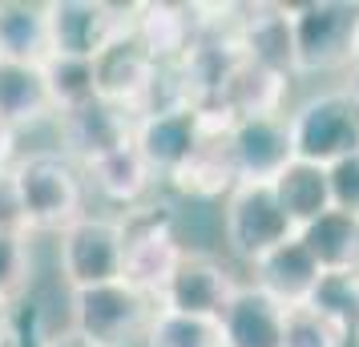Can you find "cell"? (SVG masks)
I'll list each match as a JSON object with an SVG mask.
<instances>
[{
  "instance_id": "obj_25",
  "label": "cell",
  "mask_w": 359,
  "mask_h": 347,
  "mask_svg": "<svg viewBox=\"0 0 359 347\" xmlns=\"http://www.w3.org/2000/svg\"><path fill=\"white\" fill-rule=\"evenodd\" d=\"M307 307L323 315L327 323L347 335V343L359 339V271H323L319 287L311 291Z\"/></svg>"
},
{
  "instance_id": "obj_33",
  "label": "cell",
  "mask_w": 359,
  "mask_h": 347,
  "mask_svg": "<svg viewBox=\"0 0 359 347\" xmlns=\"http://www.w3.org/2000/svg\"><path fill=\"white\" fill-rule=\"evenodd\" d=\"M41 335H45V323L29 315V327L17 319V331H13V347H41Z\"/></svg>"
},
{
  "instance_id": "obj_20",
  "label": "cell",
  "mask_w": 359,
  "mask_h": 347,
  "mask_svg": "<svg viewBox=\"0 0 359 347\" xmlns=\"http://www.w3.org/2000/svg\"><path fill=\"white\" fill-rule=\"evenodd\" d=\"M275 198L278 206L287 210V218L294 222V231H303L311 222H319L323 215L335 210L331 202V178H327V165H315V162H303L294 158L275 182Z\"/></svg>"
},
{
  "instance_id": "obj_32",
  "label": "cell",
  "mask_w": 359,
  "mask_h": 347,
  "mask_svg": "<svg viewBox=\"0 0 359 347\" xmlns=\"http://www.w3.org/2000/svg\"><path fill=\"white\" fill-rule=\"evenodd\" d=\"M41 347H93V343H89L85 335H77L73 327H45Z\"/></svg>"
},
{
  "instance_id": "obj_3",
  "label": "cell",
  "mask_w": 359,
  "mask_h": 347,
  "mask_svg": "<svg viewBox=\"0 0 359 347\" xmlns=\"http://www.w3.org/2000/svg\"><path fill=\"white\" fill-rule=\"evenodd\" d=\"M291 146L294 158L315 165H335L359 154V89H327L299 101L291 114Z\"/></svg>"
},
{
  "instance_id": "obj_5",
  "label": "cell",
  "mask_w": 359,
  "mask_h": 347,
  "mask_svg": "<svg viewBox=\"0 0 359 347\" xmlns=\"http://www.w3.org/2000/svg\"><path fill=\"white\" fill-rule=\"evenodd\" d=\"M154 315H158V299L130 287L126 279L69 295V327L85 335L93 347H130L146 339Z\"/></svg>"
},
{
  "instance_id": "obj_24",
  "label": "cell",
  "mask_w": 359,
  "mask_h": 347,
  "mask_svg": "<svg viewBox=\"0 0 359 347\" xmlns=\"http://www.w3.org/2000/svg\"><path fill=\"white\" fill-rule=\"evenodd\" d=\"M303 247L323 271H359V218L331 210L299 231Z\"/></svg>"
},
{
  "instance_id": "obj_15",
  "label": "cell",
  "mask_w": 359,
  "mask_h": 347,
  "mask_svg": "<svg viewBox=\"0 0 359 347\" xmlns=\"http://www.w3.org/2000/svg\"><path fill=\"white\" fill-rule=\"evenodd\" d=\"M49 117L57 121L45 61H0V121L20 133Z\"/></svg>"
},
{
  "instance_id": "obj_19",
  "label": "cell",
  "mask_w": 359,
  "mask_h": 347,
  "mask_svg": "<svg viewBox=\"0 0 359 347\" xmlns=\"http://www.w3.org/2000/svg\"><path fill=\"white\" fill-rule=\"evenodd\" d=\"M283 93H287V73L243 61L230 73V81L222 85V93L206 101V105H222L234 121H243V117H278L283 114Z\"/></svg>"
},
{
  "instance_id": "obj_21",
  "label": "cell",
  "mask_w": 359,
  "mask_h": 347,
  "mask_svg": "<svg viewBox=\"0 0 359 347\" xmlns=\"http://www.w3.org/2000/svg\"><path fill=\"white\" fill-rule=\"evenodd\" d=\"M0 61H49V4L0 0Z\"/></svg>"
},
{
  "instance_id": "obj_28",
  "label": "cell",
  "mask_w": 359,
  "mask_h": 347,
  "mask_svg": "<svg viewBox=\"0 0 359 347\" xmlns=\"http://www.w3.org/2000/svg\"><path fill=\"white\" fill-rule=\"evenodd\" d=\"M283 347H347L335 323H327L315 307H287V323H283Z\"/></svg>"
},
{
  "instance_id": "obj_26",
  "label": "cell",
  "mask_w": 359,
  "mask_h": 347,
  "mask_svg": "<svg viewBox=\"0 0 359 347\" xmlns=\"http://www.w3.org/2000/svg\"><path fill=\"white\" fill-rule=\"evenodd\" d=\"M142 347H222V327L214 319H194V315L158 307V315L146 327Z\"/></svg>"
},
{
  "instance_id": "obj_11",
  "label": "cell",
  "mask_w": 359,
  "mask_h": 347,
  "mask_svg": "<svg viewBox=\"0 0 359 347\" xmlns=\"http://www.w3.org/2000/svg\"><path fill=\"white\" fill-rule=\"evenodd\" d=\"M202 142H206V130H202L198 105L174 109V114L137 117V130H133L137 154L146 158V165L154 170V178H165V182L202 149Z\"/></svg>"
},
{
  "instance_id": "obj_27",
  "label": "cell",
  "mask_w": 359,
  "mask_h": 347,
  "mask_svg": "<svg viewBox=\"0 0 359 347\" xmlns=\"http://www.w3.org/2000/svg\"><path fill=\"white\" fill-rule=\"evenodd\" d=\"M45 77H49V93L57 114L81 109L89 101H97V73L93 61H69V57H49L45 61Z\"/></svg>"
},
{
  "instance_id": "obj_9",
  "label": "cell",
  "mask_w": 359,
  "mask_h": 347,
  "mask_svg": "<svg viewBox=\"0 0 359 347\" xmlns=\"http://www.w3.org/2000/svg\"><path fill=\"white\" fill-rule=\"evenodd\" d=\"M243 283H234L226 266L218 263L214 254H202V250H186L182 254L178 271L170 275L158 307L178 315H194V319H222L230 307V299L238 295Z\"/></svg>"
},
{
  "instance_id": "obj_7",
  "label": "cell",
  "mask_w": 359,
  "mask_h": 347,
  "mask_svg": "<svg viewBox=\"0 0 359 347\" xmlns=\"http://www.w3.org/2000/svg\"><path fill=\"white\" fill-rule=\"evenodd\" d=\"M130 29V8L105 0H49V57L97 61Z\"/></svg>"
},
{
  "instance_id": "obj_17",
  "label": "cell",
  "mask_w": 359,
  "mask_h": 347,
  "mask_svg": "<svg viewBox=\"0 0 359 347\" xmlns=\"http://www.w3.org/2000/svg\"><path fill=\"white\" fill-rule=\"evenodd\" d=\"M319 279H323V266L311 259V250L303 247L299 234L255 263V287L266 291L283 307H303L311 299V291L319 287Z\"/></svg>"
},
{
  "instance_id": "obj_13",
  "label": "cell",
  "mask_w": 359,
  "mask_h": 347,
  "mask_svg": "<svg viewBox=\"0 0 359 347\" xmlns=\"http://www.w3.org/2000/svg\"><path fill=\"white\" fill-rule=\"evenodd\" d=\"M93 73H97V97L114 101L121 109H130L137 117L142 101H146L149 85H154V73H158V61L146 53V45L133 36V29L117 36L109 49L93 61Z\"/></svg>"
},
{
  "instance_id": "obj_23",
  "label": "cell",
  "mask_w": 359,
  "mask_h": 347,
  "mask_svg": "<svg viewBox=\"0 0 359 347\" xmlns=\"http://www.w3.org/2000/svg\"><path fill=\"white\" fill-rule=\"evenodd\" d=\"M85 174H89V182L97 186L101 198L117 202V206H130V210L149 194V186L158 182L154 170L146 165V158L137 154V146H126L117 154H109V158H101Z\"/></svg>"
},
{
  "instance_id": "obj_16",
  "label": "cell",
  "mask_w": 359,
  "mask_h": 347,
  "mask_svg": "<svg viewBox=\"0 0 359 347\" xmlns=\"http://www.w3.org/2000/svg\"><path fill=\"white\" fill-rule=\"evenodd\" d=\"M283 323H287V307L259 291L255 283H243L238 295L230 299L226 315L218 319L222 347H283Z\"/></svg>"
},
{
  "instance_id": "obj_8",
  "label": "cell",
  "mask_w": 359,
  "mask_h": 347,
  "mask_svg": "<svg viewBox=\"0 0 359 347\" xmlns=\"http://www.w3.org/2000/svg\"><path fill=\"white\" fill-rule=\"evenodd\" d=\"M133 130H137V117L130 109H121L114 101H101V97L81 105V109L57 114L61 154H69L81 170H89L93 162L109 158L117 149L133 146Z\"/></svg>"
},
{
  "instance_id": "obj_1",
  "label": "cell",
  "mask_w": 359,
  "mask_h": 347,
  "mask_svg": "<svg viewBox=\"0 0 359 347\" xmlns=\"http://www.w3.org/2000/svg\"><path fill=\"white\" fill-rule=\"evenodd\" d=\"M29 234H61L85 215L81 165L61 149H36L13 165Z\"/></svg>"
},
{
  "instance_id": "obj_14",
  "label": "cell",
  "mask_w": 359,
  "mask_h": 347,
  "mask_svg": "<svg viewBox=\"0 0 359 347\" xmlns=\"http://www.w3.org/2000/svg\"><path fill=\"white\" fill-rule=\"evenodd\" d=\"M130 29L158 65H182L202 36V17L190 4H130Z\"/></svg>"
},
{
  "instance_id": "obj_22",
  "label": "cell",
  "mask_w": 359,
  "mask_h": 347,
  "mask_svg": "<svg viewBox=\"0 0 359 347\" xmlns=\"http://www.w3.org/2000/svg\"><path fill=\"white\" fill-rule=\"evenodd\" d=\"M170 186L182 190L186 198H226L238 186V170H234V158H230V137H206L202 149L170 178Z\"/></svg>"
},
{
  "instance_id": "obj_36",
  "label": "cell",
  "mask_w": 359,
  "mask_h": 347,
  "mask_svg": "<svg viewBox=\"0 0 359 347\" xmlns=\"http://www.w3.org/2000/svg\"><path fill=\"white\" fill-rule=\"evenodd\" d=\"M355 343H359V339H355Z\"/></svg>"
},
{
  "instance_id": "obj_30",
  "label": "cell",
  "mask_w": 359,
  "mask_h": 347,
  "mask_svg": "<svg viewBox=\"0 0 359 347\" xmlns=\"http://www.w3.org/2000/svg\"><path fill=\"white\" fill-rule=\"evenodd\" d=\"M327 178H331V202H335V210L359 218V154L327 165Z\"/></svg>"
},
{
  "instance_id": "obj_31",
  "label": "cell",
  "mask_w": 359,
  "mask_h": 347,
  "mask_svg": "<svg viewBox=\"0 0 359 347\" xmlns=\"http://www.w3.org/2000/svg\"><path fill=\"white\" fill-rule=\"evenodd\" d=\"M0 234H29V226H25V206H20V190H17V174L13 170H0Z\"/></svg>"
},
{
  "instance_id": "obj_4",
  "label": "cell",
  "mask_w": 359,
  "mask_h": 347,
  "mask_svg": "<svg viewBox=\"0 0 359 347\" xmlns=\"http://www.w3.org/2000/svg\"><path fill=\"white\" fill-rule=\"evenodd\" d=\"M291 13L294 73H331L351 69L359 41V4L351 0H307Z\"/></svg>"
},
{
  "instance_id": "obj_6",
  "label": "cell",
  "mask_w": 359,
  "mask_h": 347,
  "mask_svg": "<svg viewBox=\"0 0 359 347\" xmlns=\"http://www.w3.org/2000/svg\"><path fill=\"white\" fill-rule=\"evenodd\" d=\"M222 231H226L230 250L255 266L262 254L294 238V222L278 206L271 182H238L222 198Z\"/></svg>"
},
{
  "instance_id": "obj_10",
  "label": "cell",
  "mask_w": 359,
  "mask_h": 347,
  "mask_svg": "<svg viewBox=\"0 0 359 347\" xmlns=\"http://www.w3.org/2000/svg\"><path fill=\"white\" fill-rule=\"evenodd\" d=\"M126 231H130V247H126V283L146 291L149 299H162L170 275L178 271L182 247L178 231H174V218L170 215H149L146 222H133L126 218Z\"/></svg>"
},
{
  "instance_id": "obj_18",
  "label": "cell",
  "mask_w": 359,
  "mask_h": 347,
  "mask_svg": "<svg viewBox=\"0 0 359 347\" xmlns=\"http://www.w3.org/2000/svg\"><path fill=\"white\" fill-rule=\"evenodd\" d=\"M234 36L246 61L275 73H294V53H291V13L275 4L246 8V17L234 20Z\"/></svg>"
},
{
  "instance_id": "obj_29",
  "label": "cell",
  "mask_w": 359,
  "mask_h": 347,
  "mask_svg": "<svg viewBox=\"0 0 359 347\" xmlns=\"http://www.w3.org/2000/svg\"><path fill=\"white\" fill-rule=\"evenodd\" d=\"M29 275V234H0V299L17 307Z\"/></svg>"
},
{
  "instance_id": "obj_34",
  "label": "cell",
  "mask_w": 359,
  "mask_h": 347,
  "mask_svg": "<svg viewBox=\"0 0 359 347\" xmlns=\"http://www.w3.org/2000/svg\"><path fill=\"white\" fill-rule=\"evenodd\" d=\"M13 165H17V130L0 121V170H13Z\"/></svg>"
},
{
  "instance_id": "obj_12",
  "label": "cell",
  "mask_w": 359,
  "mask_h": 347,
  "mask_svg": "<svg viewBox=\"0 0 359 347\" xmlns=\"http://www.w3.org/2000/svg\"><path fill=\"white\" fill-rule=\"evenodd\" d=\"M230 158H234V170H238V182H275L278 174L294 162L287 114L234 121V130H230Z\"/></svg>"
},
{
  "instance_id": "obj_35",
  "label": "cell",
  "mask_w": 359,
  "mask_h": 347,
  "mask_svg": "<svg viewBox=\"0 0 359 347\" xmlns=\"http://www.w3.org/2000/svg\"><path fill=\"white\" fill-rule=\"evenodd\" d=\"M351 73H355V81H359V41H355V57H351ZM359 89V85H355Z\"/></svg>"
},
{
  "instance_id": "obj_2",
  "label": "cell",
  "mask_w": 359,
  "mask_h": 347,
  "mask_svg": "<svg viewBox=\"0 0 359 347\" xmlns=\"http://www.w3.org/2000/svg\"><path fill=\"white\" fill-rule=\"evenodd\" d=\"M126 247L130 231L126 218L114 215H81L57 234V275L65 291H93L105 283L126 279Z\"/></svg>"
}]
</instances>
